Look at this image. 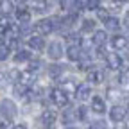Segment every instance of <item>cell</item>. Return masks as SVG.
I'll return each mask as SVG.
<instances>
[{
	"label": "cell",
	"mask_w": 129,
	"mask_h": 129,
	"mask_svg": "<svg viewBox=\"0 0 129 129\" xmlns=\"http://www.w3.org/2000/svg\"><path fill=\"white\" fill-rule=\"evenodd\" d=\"M81 45H83V48H90V47H91V40H88V38H84L83 41H81Z\"/></svg>",
	"instance_id": "38"
},
{
	"label": "cell",
	"mask_w": 129,
	"mask_h": 129,
	"mask_svg": "<svg viewBox=\"0 0 129 129\" xmlns=\"http://www.w3.org/2000/svg\"><path fill=\"white\" fill-rule=\"evenodd\" d=\"M127 77H129V74H127V70L124 68V70H122V74H120V77H118V83L125 86V84H127Z\"/></svg>",
	"instance_id": "33"
},
{
	"label": "cell",
	"mask_w": 129,
	"mask_h": 129,
	"mask_svg": "<svg viewBox=\"0 0 129 129\" xmlns=\"http://www.w3.org/2000/svg\"><path fill=\"white\" fill-rule=\"evenodd\" d=\"M86 115H88V109H86L84 106H79V108L75 109V118H79V120H86Z\"/></svg>",
	"instance_id": "27"
},
{
	"label": "cell",
	"mask_w": 129,
	"mask_h": 129,
	"mask_svg": "<svg viewBox=\"0 0 129 129\" xmlns=\"http://www.w3.org/2000/svg\"><path fill=\"white\" fill-rule=\"evenodd\" d=\"M99 7V0H86V9H97Z\"/></svg>",
	"instance_id": "34"
},
{
	"label": "cell",
	"mask_w": 129,
	"mask_h": 129,
	"mask_svg": "<svg viewBox=\"0 0 129 129\" xmlns=\"http://www.w3.org/2000/svg\"><path fill=\"white\" fill-rule=\"evenodd\" d=\"M75 109H64L63 111V124H72L75 122Z\"/></svg>",
	"instance_id": "21"
},
{
	"label": "cell",
	"mask_w": 129,
	"mask_h": 129,
	"mask_svg": "<svg viewBox=\"0 0 129 129\" xmlns=\"http://www.w3.org/2000/svg\"><path fill=\"white\" fill-rule=\"evenodd\" d=\"M104 25H106V30H118L120 29V20L109 16L108 20H104Z\"/></svg>",
	"instance_id": "19"
},
{
	"label": "cell",
	"mask_w": 129,
	"mask_h": 129,
	"mask_svg": "<svg viewBox=\"0 0 129 129\" xmlns=\"http://www.w3.org/2000/svg\"><path fill=\"white\" fill-rule=\"evenodd\" d=\"M13 93H14L16 97H25V95L29 93V88H27V86H23V84H14Z\"/></svg>",
	"instance_id": "23"
},
{
	"label": "cell",
	"mask_w": 129,
	"mask_h": 129,
	"mask_svg": "<svg viewBox=\"0 0 129 129\" xmlns=\"http://www.w3.org/2000/svg\"><path fill=\"white\" fill-rule=\"evenodd\" d=\"M91 109L95 113H104L106 111V102H104L102 97H99V95L91 97Z\"/></svg>",
	"instance_id": "8"
},
{
	"label": "cell",
	"mask_w": 129,
	"mask_h": 129,
	"mask_svg": "<svg viewBox=\"0 0 129 129\" xmlns=\"http://www.w3.org/2000/svg\"><path fill=\"white\" fill-rule=\"evenodd\" d=\"M63 70H64V67H63V64L54 63V64H50V67H48V75H50L52 79H57V77L63 74Z\"/></svg>",
	"instance_id": "18"
},
{
	"label": "cell",
	"mask_w": 129,
	"mask_h": 129,
	"mask_svg": "<svg viewBox=\"0 0 129 129\" xmlns=\"http://www.w3.org/2000/svg\"><path fill=\"white\" fill-rule=\"evenodd\" d=\"M59 22V18H56V16H52V18H43V20H40L36 25H34V32H36V36H47V34H50V32L59 25L57 23Z\"/></svg>",
	"instance_id": "1"
},
{
	"label": "cell",
	"mask_w": 129,
	"mask_h": 129,
	"mask_svg": "<svg viewBox=\"0 0 129 129\" xmlns=\"http://www.w3.org/2000/svg\"><path fill=\"white\" fill-rule=\"evenodd\" d=\"M13 129H27V125H25V124H16Z\"/></svg>",
	"instance_id": "40"
},
{
	"label": "cell",
	"mask_w": 129,
	"mask_h": 129,
	"mask_svg": "<svg viewBox=\"0 0 129 129\" xmlns=\"http://www.w3.org/2000/svg\"><path fill=\"white\" fill-rule=\"evenodd\" d=\"M0 45H2V43H0Z\"/></svg>",
	"instance_id": "43"
},
{
	"label": "cell",
	"mask_w": 129,
	"mask_h": 129,
	"mask_svg": "<svg viewBox=\"0 0 129 129\" xmlns=\"http://www.w3.org/2000/svg\"><path fill=\"white\" fill-rule=\"evenodd\" d=\"M111 45L117 48V50H124V48L127 47V38L125 36H115L111 40Z\"/></svg>",
	"instance_id": "17"
},
{
	"label": "cell",
	"mask_w": 129,
	"mask_h": 129,
	"mask_svg": "<svg viewBox=\"0 0 129 129\" xmlns=\"http://www.w3.org/2000/svg\"><path fill=\"white\" fill-rule=\"evenodd\" d=\"M18 81H20V84H23V86L29 88V84H32V83L36 81V75L32 74V72H29V70H25V72H20Z\"/></svg>",
	"instance_id": "10"
},
{
	"label": "cell",
	"mask_w": 129,
	"mask_h": 129,
	"mask_svg": "<svg viewBox=\"0 0 129 129\" xmlns=\"http://www.w3.org/2000/svg\"><path fill=\"white\" fill-rule=\"evenodd\" d=\"M29 30H30L29 23H20V25H18V32H20V34H27Z\"/></svg>",
	"instance_id": "35"
},
{
	"label": "cell",
	"mask_w": 129,
	"mask_h": 129,
	"mask_svg": "<svg viewBox=\"0 0 129 129\" xmlns=\"http://www.w3.org/2000/svg\"><path fill=\"white\" fill-rule=\"evenodd\" d=\"M122 6H124L122 0H111V2H109V9H111V11H120Z\"/></svg>",
	"instance_id": "29"
},
{
	"label": "cell",
	"mask_w": 129,
	"mask_h": 129,
	"mask_svg": "<svg viewBox=\"0 0 129 129\" xmlns=\"http://www.w3.org/2000/svg\"><path fill=\"white\" fill-rule=\"evenodd\" d=\"M7 75H9V77H11L13 81H18V77H20V72H18V70H11V72H9Z\"/></svg>",
	"instance_id": "37"
},
{
	"label": "cell",
	"mask_w": 129,
	"mask_h": 129,
	"mask_svg": "<svg viewBox=\"0 0 129 129\" xmlns=\"http://www.w3.org/2000/svg\"><path fill=\"white\" fill-rule=\"evenodd\" d=\"M32 9H34L36 13H45V11L48 9V2H47V0H34Z\"/></svg>",
	"instance_id": "22"
},
{
	"label": "cell",
	"mask_w": 129,
	"mask_h": 129,
	"mask_svg": "<svg viewBox=\"0 0 129 129\" xmlns=\"http://www.w3.org/2000/svg\"><path fill=\"white\" fill-rule=\"evenodd\" d=\"M9 48L6 47V45H0V61H6L7 57H9Z\"/></svg>",
	"instance_id": "30"
},
{
	"label": "cell",
	"mask_w": 129,
	"mask_h": 129,
	"mask_svg": "<svg viewBox=\"0 0 129 129\" xmlns=\"http://www.w3.org/2000/svg\"><path fill=\"white\" fill-rule=\"evenodd\" d=\"M29 59H30V52H27V50H20L14 56V63H22V61H29Z\"/></svg>",
	"instance_id": "25"
},
{
	"label": "cell",
	"mask_w": 129,
	"mask_h": 129,
	"mask_svg": "<svg viewBox=\"0 0 129 129\" xmlns=\"http://www.w3.org/2000/svg\"><path fill=\"white\" fill-rule=\"evenodd\" d=\"M93 29H95V22L93 20H84L83 25H81V30L83 32H91Z\"/></svg>",
	"instance_id": "26"
},
{
	"label": "cell",
	"mask_w": 129,
	"mask_h": 129,
	"mask_svg": "<svg viewBox=\"0 0 129 129\" xmlns=\"http://www.w3.org/2000/svg\"><path fill=\"white\" fill-rule=\"evenodd\" d=\"M61 91L64 95H72L77 91V84L74 79H67V81H61Z\"/></svg>",
	"instance_id": "7"
},
{
	"label": "cell",
	"mask_w": 129,
	"mask_h": 129,
	"mask_svg": "<svg viewBox=\"0 0 129 129\" xmlns=\"http://www.w3.org/2000/svg\"><path fill=\"white\" fill-rule=\"evenodd\" d=\"M50 97H52V101H54V104H56L57 108H64V106L68 104V97L64 95L61 90H52Z\"/></svg>",
	"instance_id": "6"
},
{
	"label": "cell",
	"mask_w": 129,
	"mask_h": 129,
	"mask_svg": "<svg viewBox=\"0 0 129 129\" xmlns=\"http://www.w3.org/2000/svg\"><path fill=\"white\" fill-rule=\"evenodd\" d=\"M56 118H57V113H56L54 109H45V111L41 113V122H43V124L52 125V124L56 122Z\"/></svg>",
	"instance_id": "11"
},
{
	"label": "cell",
	"mask_w": 129,
	"mask_h": 129,
	"mask_svg": "<svg viewBox=\"0 0 129 129\" xmlns=\"http://www.w3.org/2000/svg\"><path fill=\"white\" fill-rule=\"evenodd\" d=\"M88 81L91 84H101L104 81V72L102 70H97V68H91L90 74H88Z\"/></svg>",
	"instance_id": "9"
},
{
	"label": "cell",
	"mask_w": 129,
	"mask_h": 129,
	"mask_svg": "<svg viewBox=\"0 0 129 129\" xmlns=\"http://www.w3.org/2000/svg\"><path fill=\"white\" fill-rule=\"evenodd\" d=\"M77 97L81 101H88V99H91V88L88 86V84H83V86H77Z\"/></svg>",
	"instance_id": "12"
},
{
	"label": "cell",
	"mask_w": 129,
	"mask_h": 129,
	"mask_svg": "<svg viewBox=\"0 0 129 129\" xmlns=\"http://www.w3.org/2000/svg\"><path fill=\"white\" fill-rule=\"evenodd\" d=\"M16 20L20 23H29L30 22V11H27L25 7H18L16 9Z\"/></svg>",
	"instance_id": "13"
},
{
	"label": "cell",
	"mask_w": 129,
	"mask_h": 129,
	"mask_svg": "<svg viewBox=\"0 0 129 129\" xmlns=\"http://www.w3.org/2000/svg\"><path fill=\"white\" fill-rule=\"evenodd\" d=\"M67 57H68L70 61H79V57H81V48H79L77 45H70V47L67 48Z\"/></svg>",
	"instance_id": "14"
},
{
	"label": "cell",
	"mask_w": 129,
	"mask_h": 129,
	"mask_svg": "<svg viewBox=\"0 0 129 129\" xmlns=\"http://www.w3.org/2000/svg\"><path fill=\"white\" fill-rule=\"evenodd\" d=\"M40 64H41L40 61H32V63H30V67H29V72L34 74V70H38V68H40Z\"/></svg>",
	"instance_id": "36"
},
{
	"label": "cell",
	"mask_w": 129,
	"mask_h": 129,
	"mask_svg": "<svg viewBox=\"0 0 129 129\" xmlns=\"http://www.w3.org/2000/svg\"><path fill=\"white\" fill-rule=\"evenodd\" d=\"M106 38H108V36H106V30H95L91 40H93V43H95L97 47H102V45L106 43Z\"/></svg>",
	"instance_id": "16"
},
{
	"label": "cell",
	"mask_w": 129,
	"mask_h": 129,
	"mask_svg": "<svg viewBox=\"0 0 129 129\" xmlns=\"http://www.w3.org/2000/svg\"><path fill=\"white\" fill-rule=\"evenodd\" d=\"M27 43H29L30 48H34V50H41V48L45 47V41H43V38H40V36H30Z\"/></svg>",
	"instance_id": "15"
},
{
	"label": "cell",
	"mask_w": 129,
	"mask_h": 129,
	"mask_svg": "<svg viewBox=\"0 0 129 129\" xmlns=\"http://www.w3.org/2000/svg\"><path fill=\"white\" fill-rule=\"evenodd\" d=\"M125 115H127V111H125L124 106H115V108L109 109V118H111L113 122H118V124H120V122L125 118Z\"/></svg>",
	"instance_id": "4"
},
{
	"label": "cell",
	"mask_w": 129,
	"mask_h": 129,
	"mask_svg": "<svg viewBox=\"0 0 129 129\" xmlns=\"http://www.w3.org/2000/svg\"><path fill=\"white\" fill-rule=\"evenodd\" d=\"M13 13V2L11 0H0V16Z\"/></svg>",
	"instance_id": "20"
},
{
	"label": "cell",
	"mask_w": 129,
	"mask_h": 129,
	"mask_svg": "<svg viewBox=\"0 0 129 129\" xmlns=\"http://www.w3.org/2000/svg\"><path fill=\"white\" fill-rule=\"evenodd\" d=\"M14 2H18V4H23V2H25V0H14Z\"/></svg>",
	"instance_id": "41"
},
{
	"label": "cell",
	"mask_w": 129,
	"mask_h": 129,
	"mask_svg": "<svg viewBox=\"0 0 129 129\" xmlns=\"http://www.w3.org/2000/svg\"><path fill=\"white\" fill-rule=\"evenodd\" d=\"M95 11H97V16H99V20H102V22H104V20H108V18H109L108 9H104V7H97Z\"/></svg>",
	"instance_id": "28"
},
{
	"label": "cell",
	"mask_w": 129,
	"mask_h": 129,
	"mask_svg": "<svg viewBox=\"0 0 129 129\" xmlns=\"http://www.w3.org/2000/svg\"><path fill=\"white\" fill-rule=\"evenodd\" d=\"M77 13H72V14H68V16H64L63 18V22H61V25H64V27H70V25H74V22H77Z\"/></svg>",
	"instance_id": "24"
},
{
	"label": "cell",
	"mask_w": 129,
	"mask_h": 129,
	"mask_svg": "<svg viewBox=\"0 0 129 129\" xmlns=\"http://www.w3.org/2000/svg\"><path fill=\"white\" fill-rule=\"evenodd\" d=\"M0 111H2V115L6 117V120H13L16 117V113H18L16 104L11 99H4L2 102H0Z\"/></svg>",
	"instance_id": "2"
},
{
	"label": "cell",
	"mask_w": 129,
	"mask_h": 129,
	"mask_svg": "<svg viewBox=\"0 0 129 129\" xmlns=\"http://www.w3.org/2000/svg\"><path fill=\"white\" fill-rule=\"evenodd\" d=\"M48 57L50 59H59L61 56H63V45H61V41H52L50 45H48Z\"/></svg>",
	"instance_id": "5"
},
{
	"label": "cell",
	"mask_w": 129,
	"mask_h": 129,
	"mask_svg": "<svg viewBox=\"0 0 129 129\" xmlns=\"http://www.w3.org/2000/svg\"><path fill=\"white\" fill-rule=\"evenodd\" d=\"M97 56H99V57H106V54H104V48H102V47H99V50H97Z\"/></svg>",
	"instance_id": "39"
},
{
	"label": "cell",
	"mask_w": 129,
	"mask_h": 129,
	"mask_svg": "<svg viewBox=\"0 0 129 129\" xmlns=\"http://www.w3.org/2000/svg\"><path fill=\"white\" fill-rule=\"evenodd\" d=\"M68 129H74V127H68Z\"/></svg>",
	"instance_id": "42"
},
{
	"label": "cell",
	"mask_w": 129,
	"mask_h": 129,
	"mask_svg": "<svg viewBox=\"0 0 129 129\" xmlns=\"http://www.w3.org/2000/svg\"><path fill=\"white\" fill-rule=\"evenodd\" d=\"M106 63L111 70H120L122 67V57L117 54V52H108L106 54Z\"/></svg>",
	"instance_id": "3"
},
{
	"label": "cell",
	"mask_w": 129,
	"mask_h": 129,
	"mask_svg": "<svg viewBox=\"0 0 129 129\" xmlns=\"http://www.w3.org/2000/svg\"><path fill=\"white\" fill-rule=\"evenodd\" d=\"M90 129H108V125H106V122L104 120H97V122H93L91 124V127Z\"/></svg>",
	"instance_id": "31"
},
{
	"label": "cell",
	"mask_w": 129,
	"mask_h": 129,
	"mask_svg": "<svg viewBox=\"0 0 129 129\" xmlns=\"http://www.w3.org/2000/svg\"><path fill=\"white\" fill-rule=\"evenodd\" d=\"M67 41H68V43H72V45H75V41L79 43L81 40H79V34H75V32H70V34L67 36Z\"/></svg>",
	"instance_id": "32"
}]
</instances>
